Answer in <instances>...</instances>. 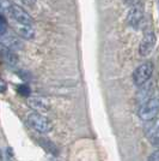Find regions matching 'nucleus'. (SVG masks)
<instances>
[{"mask_svg":"<svg viewBox=\"0 0 159 161\" xmlns=\"http://www.w3.org/2000/svg\"><path fill=\"white\" fill-rule=\"evenodd\" d=\"M28 123L33 130H36L40 134H48L53 129L52 121L43 114L36 113V112H33L28 115Z\"/></svg>","mask_w":159,"mask_h":161,"instance_id":"f257e3e1","label":"nucleus"},{"mask_svg":"<svg viewBox=\"0 0 159 161\" xmlns=\"http://www.w3.org/2000/svg\"><path fill=\"white\" fill-rule=\"evenodd\" d=\"M153 70H154V66H153V64L151 61H145V63L140 64L133 72V82H134V84L138 86V87H141L142 84L147 83L152 77Z\"/></svg>","mask_w":159,"mask_h":161,"instance_id":"f03ea898","label":"nucleus"},{"mask_svg":"<svg viewBox=\"0 0 159 161\" xmlns=\"http://www.w3.org/2000/svg\"><path fill=\"white\" fill-rule=\"evenodd\" d=\"M159 111V102L158 99L156 96L151 97L148 101H146L145 103L140 105L139 108V117L141 120L144 121H151L157 118Z\"/></svg>","mask_w":159,"mask_h":161,"instance_id":"7ed1b4c3","label":"nucleus"},{"mask_svg":"<svg viewBox=\"0 0 159 161\" xmlns=\"http://www.w3.org/2000/svg\"><path fill=\"white\" fill-rule=\"evenodd\" d=\"M127 23L129 27L138 29L144 22V7L140 3H134L132 4L131 8L128 10L127 14Z\"/></svg>","mask_w":159,"mask_h":161,"instance_id":"20e7f679","label":"nucleus"},{"mask_svg":"<svg viewBox=\"0 0 159 161\" xmlns=\"http://www.w3.org/2000/svg\"><path fill=\"white\" fill-rule=\"evenodd\" d=\"M157 42V36L153 31H147L144 35L142 40L140 41L139 45V54L141 57H147L152 53L153 48Z\"/></svg>","mask_w":159,"mask_h":161,"instance_id":"39448f33","label":"nucleus"},{"mask_svg":"<svg viewBox=\"0 0 159 161\" xmlns=\"http://www.w3.org/2000/svg\"><path fill=\"white\" fill-rule=\"evenodd\" d=\"M10 16L13 18L16 22L20 23L22 25H31L33 24V17L28 14L27 11L19 5H16L13 4V6L11 7V11H10Z\"/></svg>","mask_w":159,"mask_h":161,"instance_id":"423d86ee","label":"nucleus"},{"mask_svg":"<svg viewBox=\"0 0 159 161\" xmlns=\"http://www.w3.org/2000/svg\"><path fill=\"white\" fill-rule=\"evenodd\" d=\"M159 126L157 118L151 121H147L145 125V135L146 137L150 140L154 147H157L159 144Z\"/></svg>","mask_w":159,"mask_h":161,"instance_id":"0eeeda50","label":"nucleus"},{"mask_svg":"<svg viewBox=\"0 0 159 161\" xmlns=\"http://www.w3.org/2000/svg\"><path fill=\"white\" fill-rule=\"evenodd\" d=\"M28 106L33 109L36 113H40V112H48L50 105L49 102L43 99V97H38V96H33V97H29L28 99Z\"/></svg>","mask_w":159,"mask_h":161,"instance_id":"6e6552de","label":"nucleus"},{"mask_svg":"<svg viewBox=\"0 0 159 161\" xmlns=\"http://www.w3.org/2000/svg\"><path fill=\"white\" fill-rule=\"evenodd\" d=\"M153 92H154V87H153L152 82H147L145 84H142L141 87H139V90L136 93V101L138 103L142 105L146 101H148L151 97H153Z\"/></svg>","mask_w":159,"mask_h":161,"instance_id":"1a4fd4ad","label":"nucleus"},{"mask_svg":"<svg viewBox=\"0 0 159 161\" xmlns=\"http://www.w3.org/2000/svg\"><path fill=\"white\" fill-rule=\"evenodd\" d=\"M0 41L1 43L5 46V48L10 49V51H19L22 49V42H20L14 35H8V34H5L4 36L0 37Z\"/></svg>","mask_w":159,"mask_h":161,"instance_id":"9d476101","label":"nucleus"},{"mask_svg":"<svg viewBox=\"0 0 159 161\" xmlns=\"http://www.w3.org/2000/svg\"><path fill=\"white\" fill-rule=\"evenodd\" d=\"M0 54H1L3 60L5 61L8 66L13 67L17 65V63H18V57H17V54L14 53L13 51H10V49H7V48H3V49L0 51Z\"/></svg>","mask_w":159,"mask_h":161,"instance_id":"9b49d317","label":"nucleus"},{"mask_svg":"<svg viewBox=\"0 0 159 161\" xmlns=\"http://www.w3.org/2000/svg\"><path fill=\"white\" fill-rule=\"evenodd\" d=\"M40 144L41 147L43 148L44 150H47L48 153H50V154L53 155H58L59 154V152H58V148L54 144L53 142L50 141V140H48V138H44V137H41L40 138Z\"/></svg>","mask_w":159,"mask_h":161,"instance_id":"f8f14e48","label":"nucleus"},{"mask_svg":"<svg viewBox=\"0 0 159 161\" xmlns=\"http://www.w3.org/2000/svg\"><path fill=\"white\" fill-rule=\"evenodd\" d=\"M18 34L24 40H33L35 37V29L33 25H22L18 29Z\"/></svg>","mask_w":159,"mask_h":161,"instance_id":"ddd939ff","label":"nucleus"},{"mask_svg":"<svg viewBox=\"0 0 159 161\" xmlns=\"http://www.w3.org/2000/svg\"><path fill=\"white\" fill-rule=\"evenodd\" d=\"M13 6V3L11 0H0V10L5 14H10L11 7Z\"/></svg>","mask_w":159,"mask_h":161,"instance_id":"4468645a","label":"nucleus"},{"mask_svg":"<svg viewBox=\"0 0 159 161\" xmlns=\"http://www.w3.org/2000/svg\"><path fill=\"white\" fill-rule=\"evenodd\" d=\"M17 92H18V94L22 95V96H29L30 95V93H31V89H30V87L28 86V84H19L18 87H17Z\"/></svg>","mask_w":159,"mask_h":161,"instance_id":"2eb2a0df","label":"nucleus"},{"mask_svg":"<svg viewBox=\"0 0 159 161\" xmlns=\"http://www.w3.org/2000/svg\"><path fill=\"white\" fill-rule=\"evenodd\" d=\"M148 161H159V150H154L152 154L148 156Z\"/></svg>","mask_w":159,"mask_h":161,"instance_id":"dca6fc26","label":"nucleus"},{"mask_svg":"<svg viewBox=\"0 0 159 161\" xmlns=\"http://www.w3.org/2000/svg\"><path fill=\"white\" fill-rule=\"evenodd\" d=\"M7 90V84L4 80L0 78V93H5Z\"/></svg>","mask_w":159,"mask_h":161,"instance_id":"f3484780","label":"nucleus"},{"mask_svg":"<svg viewBox=\"0 0 159 161\" xmlns=\"http://www.w3.org/2000/svg\"><path fill=\"white\" fill-rule=\"evenodd\" d=\"M25 6H29V7H31V6H33L35 4H36V1L37 0H20Z\"/></svg>","mask_w":159,"mask_h":161,"instance_id":"a211bd4d","label":"nucleus"},{"mask_svg":"<svg viewBox=\"0 0 159 161\" xmlns=\"http://www.w3.org/2000/svg\"><path fill=\"white\" fill-rule=\"evenodd\" d=\"M18 75H19V76L22 77V78H23V80H27L28 72H25V71H23V70H20V71H18Z\"/></svg>","mask_w":159,"mask_h":161,"instance_id":"6ab92c4d","label":"nucleus"},{"mask_svg":"<svg viewBox=\"0 0 159 161\" xmlns=\"http://www.w3.org/2000/svg\"><path fill=\"white\" fill-rule=\"evenodd\" d=\"M0 161H3V155H1V152H0Z\"/></svg>","mask_w":159,"mask_h":161,"instance_id":"aec40b11","label":"nucleus"}]
</instances>
